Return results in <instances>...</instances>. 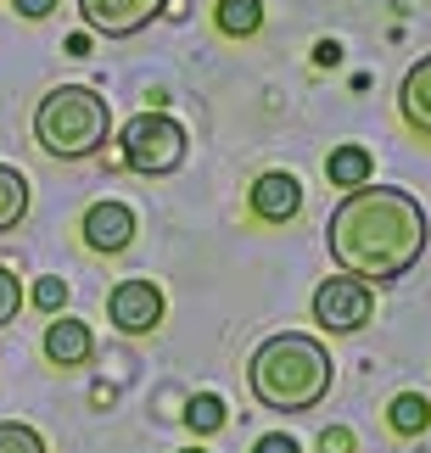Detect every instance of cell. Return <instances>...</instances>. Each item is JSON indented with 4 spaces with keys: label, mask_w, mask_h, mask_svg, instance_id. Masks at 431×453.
<instances>
[{
    "label": "cell",
    "mask_w": 431,
    "mask_h": 453,
    "mask_svg": "<svg viewBox=\"0 0 431 453\" xmlns=\"http://www.w3.org/2000/svg\"><path fill=\"white\" fill-rule=\"evenodd\" d=\"M426 241H431L426 207L409 196V190H392V185L348 190V196L336 202L331 224H325L331 264L348 274V280H365V286L370 280L375 286L404 280L426 257Z\"/></svg>",
    "instance_id": "obj_1"
},
{
    "label": "cell",
    "mask_w": 431,
    "mask_h": 453,
    "mask_svg": "<svg viewBox=\"0 0 431 453\" xmlns=\"http://www.w3.org/2000/svg\"><path fill=\"white\" fill-rule=\"evenodd\" d=\"M331 353H325L319 336H303V330H281V336L258 342V353L247 364V387L264 409L274 414H308L325 403L331 392Z\"/></svg>",
    "instance_id": "obj_2"
},
{
    "label": "cell",
    "mask_w": 431,
    "mask_h": 453,
    "mask_svg": "<svg viewBox=\"0 0 431 453\" xmlns=\"http://www.w3.org/2000/svg\"><path fill=\"white\" fill-rule=\"evenodd\" d=\"M107 134H112V107L90 84H57L34 107V141H40L45 157L84 163V157H96L107 146Z\"/></svg>",
    "instance_id": "obj_3"
},
{
    "label": "cell",
    "mask_w": 431,
    "mask_h": 453,
    "mask_svg": "<svg viewBox=\"0 0 431 453\" xmlns=\"http://www.w3.org/2000/svg\"><path fill=\"white\" fill-rule=\"evenodd\" d=\"M118 146H124V168L146 173V180H163V173L185 168V129L168 112H141L118 129Z\"/></svg>",
    "instance_id": "obj_4"
},
{
    "label": "cell",
    "mask_w": 431,
    "mask_h": 453,
    "mask_svg": "<svg viewBox=\"0 0 431 453\" xmlns=\"http://www.w3.org/2000/svg\"><path fill=\"white\" fill-rule=\"evenodd\" d=\"M370 319H375V291L365 280L336 274V280H325L314 291V325H325L331 336H353V330H365Z\"/></svg>",
    "instance_id": "obj_5"
},
{
    "label": "cell",
    "mask_w": 431,
    "mask_h": 453,
    "mask_svg": "<svg viewBox=\"0 0 431 453\" xmlns=\"http://www.w3.org/2000/svg\"><path fill=\"white\" fill-rule=\"evenodd\" d=\"M107 319L124 336H151L163 325V291L151 280H118L107 291Z\"/></svg>",
    "instance_id": "obj_6"
},
{
    "label": "cell",
    "mask_w": 431,
    "mask_h": 453,
    "mask_svg": "<svg viewBox=\"0 0 431 453\" xmlns=\"http://www.w3.org/2000/svg\"><path fill=\"white\" fill-rule=\"evenodd\" d=\"M168 0H79V17L107 40H135L151 17H163Z\"/></svg>",
    "instance_id": "obj_7"
},
{
    "label": "cell",
    "mask_w": 431,
    "mask_h": 453,
    "mask_svg": "<svg viewBox=\"0 0 431 453\" xmlns=\"http://www.w3.org/2000/svg\"><path fill=\"white\" fill-rule=\"evenodd\" d=\"M79 235H84V247L90 252H124L129 241H135V207L129 202H96L90 213H84L79 224Z\"/></svg>",
    "instance_id": "obj_8"
},
{
    "label": "cell",
    "mask_w": 431,
    "mask_h": 453,
    "mask_svg": "<svg viewBox=\"0 0 431 453\" xmlns=\"http://www.w3.org/2000/svg\"><path fill=\"white\" fill-rule=\"evenodd\" d=\"M252 219H264V224H291L303 213V185H297V173H258L252 180Z\"/></svg>",
    "instance_id": "obj_9"
},
{
    "label": "cell",
    "mask_w": 431,
    "mask_h": 453,
    "mask_svg": "<svg viewBox=\"0 0 431 453\" xmlns=\"http://www.w3.org/2000/svg\"><path fill=\"white\" fill-rule=\"evenodd\" d=\"M96 353V336L84 319H67V313H57V319L45 325V358L57 364V370H79V364H90Z\"/></svg>",
    "instance_id": "obj_10"
},
{
    "label": "cell",
    "mask_w": 431,
    "mask_h": 453,
    "mask_svg": "<svg viewBox=\"0 0 431 453\" xmlns=\"http://www.w3.org/2000/svg\"><path fill=\"white\" fill-rule=\"evenodd\" d=\"M398 112H404V129H409V134H420V141H431V57H420V62L404 73Z\"/></svg>",
    "instance_id": "obj_11"
},
{
    "label": "cell",
    "mask_w": 431,
    "mask_h": 453,
    "mask_svg": "<svg viewBox=\"0 0 431 453\" xmlns=\"http://www.w3.org/2000/svg\"><path fill=\"white\" fill-rule=\"evenodd\" d=\"M370 173H375V163H370L365 146H336L331 157H325V180H331L336 190H365Z\"/></svg>",
    "instance_id": "obj_12"
},
{
    "label": "cell",
    "mask_w": 431,
    "mask_h": 453,
    "mask_svg": "<svg viewBox=\"0 0 431 453\" xmlns=\"http://www.w3.org/2000/svg\"><path fill=\"white\" fill-rule=\"evenodd\" d=\"M28 219V180L12 163H0V235H12Z\"/></svg>",
    "instance_id": "obj_13"
},
{
    "label": "cell",
    "mask_w": 431,
    "mask_h": 453,
    "mask_svg": "<svg viewBox=\"0 0 431 453\" xmlns=\"http://www.w3.org/2000/svg\"><path fill=\"white\" fill-rule=\"evenodd\" d=\"M219 28L230 34V40H252L258 28H264V0H219Z\"/></svg>",
    "instance_id": "obj_14"
},
{
    "label": "cell",
    "mask_w": 431,
    "mask_h": 453,
    "mask_svg": "<svg viewBox=\"0 0 431 453\" xmlns=\"http://www.w3.org/2000/svg\"><path fill=\"white\" fill-rule=\"evenodd\" d=\"M387 426L398 431V437H420V431L431 426V403H426L420 392H398L387 403Z\"/></svg>",
    "instance_id": "obj_15"
},
{
    "label": "cell",
    "mask_w": 431,
    "mask_h": 453,
    "mask_svg": "<svg viewBox=\"0 0 431 453\" xmlns=\"http://www.w3.org/2000/svg\"><path fill=\"white\" fill-rule=\"evenodd\" d=\"M185 426H191V431H219L224 426V397L196 392L191 403H185Z\"/></svg>",
    "instance_id": "obj_16"
},
{
    "label": "cell",
    "mask_w": 431,
    "mask_h": 453,
    "mask_svg": "<svg viewBox=\"0 0 431 453\" xmlns=\"http://www.w3.org/2000/svg\"><path fill=\"white\" fill-rule=\"evenodd\" d=\"M0 453H45V437L23 420H0Z\"/></svg>",
    "instance_id": "obj_17"
},
{
    "label": "cell",
    "mask_w": 431,
    "mask_h": 453,
    "mask_svg": "<svg viewBox=\"0 0 431 453\" xmlns=\"http://www.w3.org/2000/svg\"><path fill=\"white\" fill-rule=\"evenodd\" d=\"M34 308H45L50 319H57V313L67 308V280H62V274H45V280L34 286Z\"/></svg>",
    "instance_id": "obj_18"
},
{
    "label": "cell",
    "mask_w": 431,
    "mask_h": 453,
    "mask_svg": "<svg viewBox=\"0 0 431 453\" xmlns=\"http://www.w3.org/2000/svg\"><path fill=\"white\" fill-rule=\"evenodd\" d=\"M17 308H23V280H17L6 264H0V330L17 319Z\"/></svg>",
    "instance_id": "obj_19"
},
{
    "label": "cell",
    "mask_w": 431,
    "mask_h": 453,
    "mask_svg": "<svg viewBox=\"0 0 431 453\" xmlns=\"http://www.w3.org/2000/svg\"><path fill=\"white\" fill-rule=\"evenodd\" d=\"M319 453H353V431H348V426H331V431L319 437Z\"/></svg>",
    "instance_id": "obj_20"
},
{
    "label": "cell",
    "mask_w": 431,
    "mask_h": 453,
    "mask_svg": "<svg viewBox=\"0 0 431 453\" xmlns=\"http://www.w3.org/2000/svg\"><path fill=\"white\" fill-rule=\"evenodd\" d=\"M252 453H303V448H297V437H286V431H269V437H258Z\"/></svg>",
    "instance_id": "obj_21"
},
{
    "label": "cell",
    "mask_w": 431,
    "mask_h": 453,
    "mask_svg": "<svg viewBox=\"0 0 431 453\" xmlns=\"http://www.w3.org/2000/svg\"><path fill=\"white\" fill-rule=\"evenodd\" d=\"M12 12H17V17H28V23H40V17L57 12V0H12Z\"/></svg>",
    "instance_id": "obj_22"
},
{
    "label": "cell",
    "mask_w": 431,
    "mask_h": 453,
    "mask_svg": "<svg viewBox=\"0 0 431 453\" xmlns=\"http://www.w3.org/2000/svg\"><path fill=\"white\" fill-rule=\"evenodd\" d=\"M185 453H202V448H185Z\"/></svg>",
    "instance_id": "obj_23"
}]
</instances>
